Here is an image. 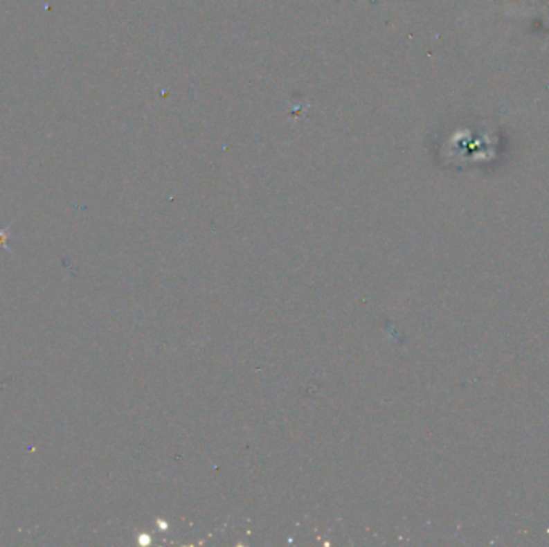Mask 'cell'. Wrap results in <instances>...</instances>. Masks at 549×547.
<instances>
[{"mask_svg":"<svg viewBox=\"0 0 549 547\" xmlns=\"http://www.w3.org/2000/svg\"><path fill=\"white\" fill-rule=\"evenodd\" d=\"M10 231H12V225H8V226H5V228H0V249L8 251L10 254H12V249H10V246H8Z\"/></svg>","mask_w":549,"mask_h":547,"instance_id":"6da1fadb","label":"cell"}]
</instances>
